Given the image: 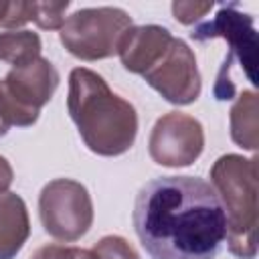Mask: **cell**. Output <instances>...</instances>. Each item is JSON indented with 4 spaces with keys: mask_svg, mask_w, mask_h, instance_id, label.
Returning <instances> with one entry per match:
<instances>
[{
    "mask_svg": "<svg viewBox=\"0 0 259 259\" xmlns=\"http://www.w3.org/2000/svg\"><path fill=\"white\" fill-rule=\"evenodd\" d=\"M136 235L152 259H214L227 237V217L210 182L160 176L134 204Z\"/></svg>",
    "mask_w": 259,
    "mask_h": 259,
    "instance_id": "1",
    "label": "cell"
},
{
    "mask_svg": "<svg viewBox=\"0 0 259 259\" xmlns=\"http://www.w3.org/2000/svg\"><path fill=\"white\" fill-rule=\"evenodd\" d=\"M67 109L85 146L97 156L125 154L138 134V113L130 101L113 93L105 79L77 67L69 75Z\"/></svg>",
    "mask_w": 259,
    "mask_h": 259,
    "instance_id": "2",
    "label": "cell"
},
{
    "mask_svg": "<svg viewBox=\"0 0 259 259\" xmlns=\"http://www.w3.org/2000/svg\"><path fill=\"white\" fill-rule=\"evenodd\" d=\"M214 188L225 217L229 251L239 259L257 255V158L239 154L221 156L210 168Z\"/></svg>",
    "mask_w": 259,
    "mask_h": 259,
    "instance_id": "3",
    "label": "cell"
},
{
    "mask_svg": "<svg viewBox=\"0 0 259 259\" xmlns=\"http://www.w3.org/2000/svg\"><path fill=\"white\" fill-rule=\"evenodd\" d=\"M190 36L194 40H208V38H225L229 42V53L225 63L217 75L214 83V97L221 101L233 99L235 85L231 83V69L237 63L241 73L247 77L251 85H255V65H257V32L253 16L239 10V4L223 6L210 22L198 24Z\"/></svg>",
    "mask_w": 259,
    "mask_h": 259,
    "instance_id": "4",
    "label": "cell"
},
{
    "mask_svg": "<svg viewBox=\"0 0 259 259\" xmlns=\"http://www.w3.org/2000/svg\"><path fill=\"white\" fill-rule=\"evenodd\" d=\"M59 87L55 65L38 57L22 67H12L0 79V121L10 127H30L36 123L40 109L51 101Z\"/></svg>",
    "mask_w": 259,
    "mask_h": 259,
    "instance_id": "5",
    "label": "cell"
},
{
    "mask_svg": "<svg viewBox=\"0 0 259 259\" xmlns=\"http://www.w3.org/2000/svg\"><path fill=\"white\" fill-rule=\"evenodd\" d=\"M132 26V16L123 8H81L65 18L59 38L73 57L81 61H99L117 55L119 45Z\"/></svg>",
    "mask_w": 259,
    "mask_h": 259,
    "instance_id": "6",
    "label": "cell"
},
{
    "mask_svg": "<svg viewBox=\"0 0 259 259\" xmlns=\"http://www.w3.org/2000/svg\"><path fill=\"white\" fill-rule=\"evenodd\" d=\"M38 217L42 229L53 239L65 243L79 241L93 223L91 194L73 178H55L40 190Z\"/></svg>",
    "mask_w": 259,
    "mask_h": 259,
    "instance_id": "7",
    "label": "cell"
},
{
    "mask_svg": "<svg viewBox=\"0 0 259 259\" xmlns=\"http://www.w3.org/2000/svg\"><path fill=\"white\" fill-rule=\"evenodd\" d=\"M142 77L152 89H156L168 103L174 105L194 103L202 89L196 57L192 49L176 36L170 38L166 49L142 73Z\"/></svg>",
    "mask_w": 259,
    "mask_h": 259,
    "instance_id": "8",
    "label": "cell"
},
{
    "mask_svg": "<svg viewBox=\"0 0 259 259\" xmlns=\"http://www.w3.org/2000/svg\"><path fill=\"white\" fill-rule=\"evenodd\" d=\"M204 150V130L198 119L182 111L162 115L150 134V158L166 168H186L194 164Z\"/></svg>",
    "mask_w": 259,
    "mask_h": 259,
    "instance_id": "9",
    "label": "cell"
},
{
    "mask_svg": "<svg viewBox=\"0 0 259 259\" xmlns=\"http://www.w3.org/2000/svg\"><path fill=\"white\" fill-rule=\"evenodd\" d=\"M170 38L172 32L160 24L132 26L125 32L117 51L123 69L134 75H142L160 57V53L166 49Z\"/></svg>",
    "mask_w": 259,
    "mask_h": 259,
    "instance_id": "10",
    "label": "cell"
},
{
    "mask_svg": "<svg viewBox=\"0 0 259 259\" xmlns=\"http://www.w3.org/2000/svg\"><path fill=\"white\" fill-rule=\"evenodd\" d=\"M30 235L24 200L16 192L0 194V259H14Z\"/></svg>",
    "mask_w": 259,
    "mask_h": 259,
    "instance_id": "11",
    "label": "cell"
},
{
    "mask_svg": "<svg viewBox=\"0 0 259 259\" xmlns=\"http://www.w3.org/2000/svg\"><path fill=\"white\" fill-rule=\"evenodd\" d=\"M231 138L243 150H257L259 144V119H257V93L243 91L229 111Z\"/></svg>",
    "mask_w": 259,
    "mask_h": 259,
    "instance_id": "12",
    "label": "cell"
},
{
    "mask_svg": "<svg viewBox=\"0 0 259 259\" xmlns=\"http://www.w3.org/2000/svg\"><path fill=\"white\" fill-rule=\"evenodd\" d=\"M40 36L32 30H4L0 32V61L22 67L40 57Z\"/></svg>",
    "mask_w": 259,
    "mask_h": 259,
    "instance_id": "13",
    "label": "cell"
},
{
    "mask_svg": "<svg viewBox=\"0 0 259 259\" xmlns=\"http://www.w3.org/2000/svg\"><path fill=\"white\" fill-rule=\"evenodd\" d=\"M69 2H34L32 22L42 30H61Z\"/></svg>",
    "mask_w": 259,
    "mask_h": 259,
    "instance_id": "14",
    "label": "cell"
},
{
    "mask_svg": "<svg viewBox=\"0 0 259 259\" xmlns=\"http://www.w3.org/2000/svg\"><path fill=\"white\" fill-rule=\"evenodd\" d=\"M91 251L97 259H140L136 249L119 235H107L99 239Z\"/></svg>",
    "mask_w": 259,
    "mask_h": 259,
    "instance_id": "15",
    "label": "cell"
},
{
    "mask_svg": "<svg viewBox=\"0 0 259 259\" xmlns=\"http://www.w3.org/2000/svg\"><path fill=\"white\" fill-rule=\"evenodd\" d=\"M30 259H97L93 251L79 249V247H65V245H45L36 249Z\"/></svg>",
    "mask_w": 259,
    "mask_h": 259,
    "instance_id": "16",
    "label": "cell"
},
{
    "mask_svg": "<svg viewBox=\"0 0 259 259\" xmlns=\"http://www.w3.org/2000/svg\"><path fill=\"white\" fill-rule=\"evenodd\" d=\"M212 2H172V14L182 24H194L206 12H210Z\"/></svg>",
    "mask_w": 259,
    "mask_h": 259,
    "instance_id": "17",
    "label": "cell"
},
{
    "mask_svg": "<svg viewBox=\"0 0 259 259\" xmlns=\"http://www.w3.org/2000/svg\"><path fill=\"white\" fill-rule=\"evenodd\" d=\"M12 178H14V172H12L10 162L4 156H0V194L8 192V188L12 184Z\"/></svg>",
    "mask_w": 259,
    "mask_h": 259,
    "instance_id": "18",
    "label": "cell"
},
{
    "mask_svg": "<svg viewBox=\"0 0 259 259\" xmlns=\"http://www.w3.org/2000/svg\"><path fill=\"white\" fill-rule=\"evenodd\" d=\"M8 4H10V2H6V0H0V26H2V24H4V20H6Z\"/></svg>",
    "mask_w": 259,
    "mask_h": 259,
    "instance_id": "19",
    "label": "cell"
},
{
    "mask_svg": "<svg viewBox=\"0 0 259 259\" xmlns=\"http://www.w3.org/2000/svg\"><path fill=\"white\" fill-rule=\"evenodd\" d=\"M6 132H8V127H6V125H4L2 121H0V138H2V136H4Z\"/></svg>",
    "mask_w": 259,
    "mask_h": 259,
    "instance_id": "20",
    "label": "cell"
}]
</instances>
